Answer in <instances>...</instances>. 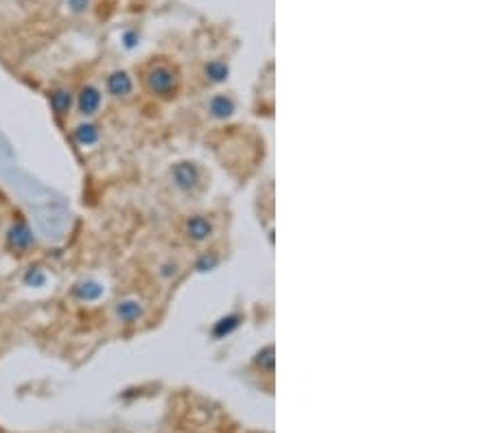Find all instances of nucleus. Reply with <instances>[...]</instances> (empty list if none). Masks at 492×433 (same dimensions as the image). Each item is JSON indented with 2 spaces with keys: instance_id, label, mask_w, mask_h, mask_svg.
<instances>
[{
  "instance_id": "6",
  "label": "nucleus",
  "mask_w": 492,
  "mask_h": 433,
  "mask_svg": "<svg viewBox=\"0 0 492 433\" xmlns=\"http://www.w3.org/2000/svg\"><path fill=\"white\" fill-rule=\"evenodd\" d=\"M215 234V223L206 215H193L184 221V236L191 243H206Z\"/></svg>"
},
{
  "instance_id": "11",
  "label": "nucleus",
  "mask_w": 492,
  "mask_h": 433,
  "mask_svg": "<svg viewBox=\"0 0 492 433\" xmlns=\"http://www.w3.org/2000/svg\"><path fill=\"white\" fill-rule=\"evenodd\" d=\"M206 112L215 120H228L236 112V101L230 94H212L206 103Z\"/></svg>"
},
{
  "instance_id": "4",
  "label": "nucleus",
  "mask_w": 492,
  "mask_h": 433,
  "mask_svg": "<svg viewBox=\"0 0 492 433\" xmlns=\"http://www.w3.org/2000/svg\"><path fill=\"white\" fill-rule=\"evenodd\" d=\"M5 243L13 254H27L36 246V234H33L27 221H13L5 234Z\"/></svg>"
},
{
  "instance_id": "15",
  "label": "nucleus",
  "mask_w": 492,
  "mask_h": 433,
  "mask_svg": "<svg viewBox=\"0 0 492 433\" xmlns=\"http://www.w3.org/2000/svg\"><path fill=\"white\" fill-rule=\"evenodd\" d=\"M121 44H123L125 50H136L140 46V33L136 29H125L121 33Z\"/></svg>"
},
{
  "instance_id": "16",
  "label": "nucleus",
  "mask_w": 492,
  "mask_h": 433,
  "mask_svg": "<svg viewBox=\"0 0 492 433\" xmlns=\"http://www.w3.org/2000/svg\"><path fill=\"white\" fill-rule=\"evenodd\" d=\"M254 361H256V366H261V368L265 366L269 372L274 370V361H276V359H274V346H267V348H263Z\"/></svg>"
},
{
  "instance_id": "5",
  "label": "nucleus",
  "mask_w": 492,
  "mask_h": 433,
  "mask_svg": "<svg viewBox=\"0 0 492 433\" xmlns=\"http://www.w3.org/2000/svg\"><path fill=\"white\" fill-rule=\"evenodd\" d=\"M136 90V83H133V77L123 71V68H118V71H112L108 77H106V92L116 99V101H125L133 94Z\"/></svg>"
},
{
  "instance_id": "14",
  "label": "nucleus",
  "mask_w": 492,
  "mask_h": 433,
  "mask_svg": "<svg viewBox=\"0 0 492 433\" xmlns=\"http://www.w3.org/2000/svg\"><path fill=\"white\" fill-rule=\"evenodd\" d=\"M239 326H241V315H226L222 320H217V324L212 326V335L215 337H226V335L234 333Z\"/></svg>"
},
{
  "instance_id": "8",
  "label": "nucleus",
  "mask_w": 492,
  "mask_h": 433,
  "mask_svg": "<svg viewBox=\"0 0 492 433\" xmlns=\"http://www.w3.org/2000/svg\"><path fill=\"white\" fill-rule=\"evenodd\" d=\"M147 315V308L138 298H123L114 304V318L121 324H138Z\"/></svg>"
},
{
  "instance_id": "7",
  "label": "nucleus",
  "mask_w": 492,
  "mask_h": 433,
  "mask_svg": "<svg viewBox=\"0 0 492 433\" xmlns=\"http://www.w3.org/2000/svg\"><path fill=\"white\" fill-rule=\"evenodd\" d=\"M71 296L81 304H94L106 296V285L96 278H81L71 287Z\"/></svg>"
},
{
  "instance_id": "13",
  "label": "nucleus",
  "mask_w": 492,
  "mask_h": 433,
  "mask_svg": "<svg viewBox=\"0 0 492 433\" xmlns=\"http://www.w3.org/2000/svg\"><path fill=\"white\" fill-rule=\"evenodd\" d=\"M48 283V271L42 265H31L22 274V285L29 289H44Z\"/></svg>"
},
{
  "instance_id": "9",
  "label": "nucleus",
  "mask_w": 492,
  "mask_h": 433,
  "mask_svg": "<svg viewBox=\"0 0 492 433\" xmlns=\"http://www.w3.org/2000/svg\"><path fill=\"white\" fill-rule=\"evenodd\" d=\"M73 141L77 147L81 149H90V147H96L99 141H101V127L94 123V120H86L83 118L81 123H77L71 132Z\"/></svg>"
},
{
  "instance_id": "2",
  "label": "nucleus",
  "mask_w": 492,
  "mask_h": 433,
  "mask_svg": "<svg viewBox=\"0 0 492 433\" xmlns=\"http://www.w3.org/2000/svg\"><path fill=\"white\" fill-rule=\"evenodd\" d=\"M101 108H103V92H101V88H96L94 83H86V85H81L79 92L75 94V110L81 118H94Z\"/></svg>"
},
{
  "instance_id": "17",
  "label": "nucleus",
  "mask_w": 492,
  "mask_h": 433,
  "mask_svg": "<svg viewBox=\"0 0 492 433\" xmlns=\"http://www.w3.org/2000/svg\"><path fill=\"white\" fill-rule=\"evenodd\" d=\"M219 265V256L217 254H203L199 261H197V269L199 271H210V269H215Z\"/></svg>"
},
{
  "instance_id": "18",
  "label": "nucleus",
  "mask_w": 492,
  "mask_h": 433,
  "mask_svg": "<svg viewBox=\"0 0 492 433\" xmlns=\"http://www.w3.org/2000/svg\"><path fill=\"white\" fill-rule=\"evenodd\" d=\"M66 5L73 13H86L90 7V0H66Z\"/></svg>"
},
{
  "instance_id": "12",
  "label": "nucleus",
  "mask_w": 492,
  "mask_h": 433,
  "mask_svg": "<svg viewBox=\"0 0 492 433\" xmlns=\"http://www.w3.org/2000/svg\"><path fill=\"white\" fill-rule=\"evenodd\" d=\"M203 77H206L208 83L219 85V83L228 81V77H230V66H228L224 59H210V62L203 64Z\"/></svg>"
},
{
  "instance_id": "10",
  "label": "nucleus",
  "mask_w": 492,
  "mask_h": 433,
  "mask_svg": "<svg viewBox=\"0 0 492 433\" xmlns=\"http://www.w3.org/2000/svg\"><path fill=\"white\" fill-rule=\"evenodd\" d=\"M48 103L53 114L64 118L75 110V92L71 88H66V85H57V88L48 92Z\"/></svg>"
},
{
  "instance_id": "1",
  "label": "nucleus",
  "mask_w": 492,
  "mask_h": 433,
  "mask_svg": "<svg viewBox=\"0 0 492 433\" xmlns=\"http://www.w3.org/2000/svg\"><path fill=\"white\" fill-rule=\"evenodd\" d=\"M143 85L154 99L168 101L180 90V75L171 64H151L143 73Z\"/></svg>"
},
{
  "instance_id": "3",
  "label": "nucleus",
  "mask_w": 492,
  "mask_h": 433,
  "mask_svg": "<svg viewBox=\"0 0 492 433\" xmlns=\"http://www.w3.org/2000/svg\"><path fill=\"white\" fill-rule=\"evenodd\" d=\"M171 182L180 193H193L201 182L199 166L191 160H180L171 166Z\"/></svg>"
},
{
  "instance_id": "19",
  "label": "nucleus",
  "mask_w": 492,
  "mask_h": 433,
  "mask_svg": "<svg viewBox=\"0 0 492 433\" xmlns=\"http://www.w3.org/2000/svg\"><path fill=\"white\" fill-rule=\"evenodd\" d=\"M175 274H178V263H173V261H168V263H164V265L160 267V276H162V278H173Z\"/></svg>"
}]
</instances>
